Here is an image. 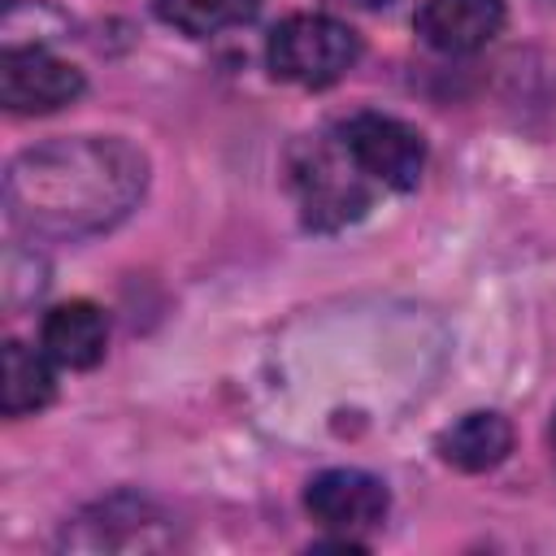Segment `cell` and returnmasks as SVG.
I'll return each instance as SVG.
<instances>
[{"label":"cell","instance_id":"7c38bea8","mask_svg":"<svg viewBox=\"0 0 556 556\" xmlns=\"http://www.w3.org/2000/svg\"><path fill=\"white\" fill-rule=\"evenodd\" d=\"M156 13L174 30L204 39V35H222L230 26H248L261 13V0H156Z\"/></svg>","mask_w":556,"mask_h":556},{"label":"cell","instance_id":"7a4b0ae2","mask_svg":"<svg viewBox=\"0 0 556 556\" xmlns=\"http://www.w3.org/2000/svg\"><path fill=\"white\" fill-rule=\"evenodd\" d=\"M265 61L295 87H330L361 61V35L330 13H291L269 30Z\"/></svg>","mask_w":556,"mask_h":556},{"label":"cell","instance_id":"52a82bcc","mask_svg":"<svg viewBox=\"0 0 556 556\" xmlns=\"http://www.w3.org/2000/svg\"><path fill=\"white\" fill-rule=\"evenodd\" d=\"M83 534H65V543L100 552V547H117V552H152V547H169L174 534L165 530V517L156 513V504L139 500V495H113L104 504H96L91 513L78 517Z\"/></svg>","mask_w":556,"mask_h":556},{"label":"cell","instance_id":"5bb4252c","mask_svg":"<svg viewBox=\"0 0 556 556\" xmlns=\"http://www.w3.org/2000/svg\"><path fill=\"white\" fill-rule=\"evenodd\" d=\"M547 443H552V465H556V413H552V430H547Z\"/></svg>","mask_w":556,"mask_h":556},{"label":"cell","instance_id":"277c9868","mask_svg":"<svg viewBox=\"0 0 556 556\" xmlns=\"http://www.w3.org/2000/svg\"><path fill=\"white\" fill-rule=\"evenodd\" d=\"M356 169L391 191H413L426 169V139L391 113H356L334 135Z\"/></svg>","mask_w":556,"mask_h":556},{"label":"cell","instance_id":"4fadbf2b","mask_svg":"<svg viewBox=\"0 0 556 556\" xmlns=\"http://www.w3.org/2000/svg\"><path fill=\"white\" fill-rule=\"evenodd\" d=\"M348 4H356V9H387L391 0H348Z\"/></svg>","mask_w":556,"mask_h":556},{"label":"cell","instance_id":"3957f363","mask_svg":"<svg viewBox=\"0 0 556 556\" xmlns=\"http://www.w3.org/2000/svg\"><path fill=\"white\" fill-rule=\"evenodd\" d=\"M291 187L308 230H339L369 208V178L339 139L304 143L291 161Z\"/></svg>","mask_w":556,"mask_h":556},{"label":"cell","instance_id":"6da1fadb","mask_svg":"<svg viewBox=\"0 0 556 556\" xmlns=\"http://www.w3.org/2000/svg\"><path fill=\"white\" fill-rule=\"evenodd\" d=\"M148 187V156L113 135L26 148L4 169L9 222L39 239H87L117 226Z\"/></svg>","mask_w":556,"mask_h":556},{"label":"cell","instance_id":"8992f818","mask_svg":"<svg viewBox=\"0 0 556 556\" xmlns=\"http://www.w3.org/2000/svg\"><path fill=\"white\" fill-rule=\"evenodd\" d=\"M83 96V74L39 43H9L0 56V104L17 117L56 113Z\"/></svg>","mask_w":556,"mask_h":556},{"label":"cell","instance_id":"9a60e30c","mask_svg":"<svg viewBox=\"0 0 556 556\" xmlns=\"http://www.w3.org/2000/svg\"><path fill=\"white\" fill-rule=\"evenodd\" d=\"M552 4H556V0H552Z\"/></svg>","mask_w":556,"mask_h":556},{"label":"cell","instance_id":"5b68a950","mask_svg":"<svg viewBox=\"0 0 556 556\" xmlns=\"http://www.w3.org/2000/svg\"><path fill=\"white\" fill-rule=\"evenodd\" d=\"M304 508L321 530L356 543L361 534H374L387 521L391 495L382 478L365 469H326L304 486Z\"/></svg>","mask_w":556,"mask_h":556},{"label":"cell","instance_id":"ba28073f","mask_svg":"<svg viewBox=\"0 0 556 556\" xmlns=\"http://www.w3.org/2000/svg\"><path fill=\"white\" fill-rule=\"evenodd\" d=\"M508 4L504 0H421L417 35L447 56H465L486 48L504 30Z\"/></svg>","mask_w":556,"mask_h":556},{"label":"cell","instance_id":"8fae6325","mask_svg":"<svg viewBox=\"0 0 556 556\" xmlns=\"http://www.w3.org/2000/svg\"><path fill=\"white\" fill-rule=\"evenodd\" d=\"M52 356L35 352L17 339L4 343V382H0V400H4V417H26L52 404L56 395V378H52Z\"/></svg>","mask_w":556,"mask_h":556},{"label":"cell","instance_id":"30bf717a","mask_svg":"<svg viewBox=\"0 0 556 556\" xmlns=\"http://www.w3.org/2000/svg\"><path fill=\"white\" fill-rule=\"evenodd\" d=\"M439 456L443 465L460 469V473H482V469H495L508 452H513V426L508 417L500 413H465L456 417L443 434H439Z\"/></svg>","mask_w":556,"mask_h":556},{"label":"cell","instance_id":"9c48e42d","mask_svg":"<svg viewBox=\"0 0 556 556\" xmlns=\"http://www.w3.org/2000/svg\"><path fill=\"white\" fill-rule=\"evenodd\" d=\"M39 343L61 369H91L109 348V317L91 300H65L48 308L39 326Z\"/></svg>","mask_w":556,"mask_h":556}]
</instances>
